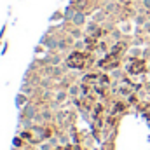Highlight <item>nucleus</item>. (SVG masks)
<instances>
[{
	"instance_id": "nucleus-1",
	"label": "nucleus",
	"mask_w": 150,
	"mask_h": 150,
	"mask_svg": "<svg viewBox=\"0 0 150 150\" xmlns=\"http://www.w3.org/2000/svg\"><path fill=\"white\" fill-rule=\"evenodd\" d=\"M68 67H77V68H82L84 67V61H82V54L74 52L70 58H68Z\"/></svg>"
},
{
	"instance_id": "nucleus-2",
	"label": "nucleus",
	"mask_w": 150,
	"mask_h": 150,
	"mask_svg": "<svg viewBox=\"0 0 150 150\" xmlns=\"http://www.w3.org/2000/svg\"><path fill=\"white\" fill-rule=\"evenodd\" d=\"M35 115H37V108H35L32 103H28V105L23 108V117H25V119H33Z\"/></svg>"
},
{
	"instance_id": "nucleus-3",
	"label": "nucleus",
	"mask_w": 150,
	"mask_h": 150,
	"mask_svg": "<svg viewBox=\"0 0 150 150\" xmlns=\"http://www.w3.org/2000/svg\"><path fill=\"white\" fill-rule=\"evenodd\" d=\"M72 23H74L75 26H82V25L86 23V14L80 12V11H77L75 16H74V19H72Z\"/></svg>"
},
{
	"instance_id": "nucleus-4",
	"label": "nucleus",
	"mask_w": 150,
	"mask_h": 150,
	"mask_svg": "<svg viewBox=\"0 0 150 150\" xmlns=\"http://www.w3.org/2000/svg\"><path fill=\"white\" fill-rule=\"evenodd\" d=\"M75 12H77V11H75L72 5H70V7H67V9H65V19H67V21H72V19H74V16H75Z\"/></svg>"
},
{
	"instance_id": "nucleus-5",
	"label": "nucleus",
	"mask_w": 150,
	"mask_h": 150,
	"mask_svg": "<svg viewBox=\"0 0 150 150\" xmlns=\"http://www.w3.org/2000/svg\"><path fill=\"white\" fill-rule=\"evenodd\" d=\"M96 32H98V25H96V23H89V25H87V33L93 35V33H96Z\"/></svg>"
},
{
	"instance_id": "nucleus-6",
	"label": "nucleus",
	"mask_w": 150,
	"mask_h": 150,
	"mask_svg": "<svg viewBox=\"0 0 150 150\" xmlns=\"http://www.w3.org/2000/svg\"><path fill=\"white\" fill-rule=\"evenodd\" d=\"M32 89H33V86H28V84H25V86H23V93H25V94H30V91H32Z\"/></svg>"
},
{
	"instance_id": "nucleus-7",
	"label": "nucleus",
	"mask_w": 150,
	"mask_h": 150,
	"mask_svg": "<svg viewBox=\"0 0 150 150\" xmlns=\"http://www.w3.org/2000/svg\"><path fill=\"white\" fill-rule=\"evenodd\" d=\"M26 101V96L25 94H21V96H18V105H23Z\"/></svg>"
},
{
	"instance_id": "nucleus-8",
	"label": "nucleus",
	"mask_w": 150,
	"mask_h": 150,
	"mask_svg": "<svg viewBox=\"0 0 150 150\" xmlns=\"http://www.w3.org/2000/svg\"><path fill=\"white\" fill-rule=\"evenodd\" d=\"M70 94H72V96H74V94H79V87H77V86H72V87H70Z\"/></svg>"
},
{
	"instance_id": "nucleus-9",
	"label": "nucleus",
	"mask_w": 150,
	"mask_h": 150,
	"mask_svg": "<svg viewBox=\"0 0 150 150\" xmlns=\"http://www.w3.org/2000/svg\"><path fill=\"white\" fill-rule=\"evenodd\" d=\"M67 98V93H58V100L61 101V100H65Z\"/></svg>"
},
{
	"instance_id": "nucleus-10",
	"label": "nucleus",
	"mask_w": 150,
	"mask_h": 150,
	"mask_svg": "<svg viewBox=\"0 0 150 150\" xmlns=\"http://www.w3.org/2000/svg\"><path fill=\"white\" fill-rule=\"evenodd\" d=\"M143 5H145L147 11H150V0H143Z\"/></svg>"
},
{
	"instance_id": "nucleus-11",
	"label": "nucleus",
	"mask_w": 150,
	"mask_h": 150,
	"mask_svg": "<svg viewBox=\"0 0 150 150\" xmlns=\"http://www.w3.org/2000/svg\"><path fill=\"white\" fill-rule=\"evenodd\" d=\"M14 147H21V140L16 138V140H14Z\"/></svg>"
},
{
	"instance_id": "nucleus-12",
	"label": "nucleus",
	"mask_w": 150,
	"mask_h": 150,
	"mask_svg": "<svg viewBox=\"0 0 150 150\" xmlns=\"http://www.w3.org/2000/svg\"><path fill=\"white\" fill-rule=\"evenodd\" d=\"M75 4H82V2H86V0H74Z\"/></svg>"
},
{
	"instance_id": "nucleus-13",
	"label": "nucleus",
	"mask_w": 150,
	"mask_h": 150,
	"mask_svg": "<svg viewBox=\"0 0 150 150\" xmlns=\"http://www.w3.org/2000/svg\"><path fill=\"white\" fill-rule=\"evenodd\" d=\"M12 150H18V149H12Z\"/></svg>"
}]
</instances>
